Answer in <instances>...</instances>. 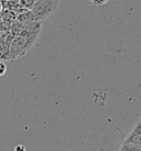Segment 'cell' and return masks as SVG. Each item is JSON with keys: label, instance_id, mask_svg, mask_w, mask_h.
<instances>
[{"label": "cell", "instance_id": "6", "mask_svg": "<svg viewBox=\"0 0 141 151\" xmlns=\"http://www.w3.org/2000/svg\"><path fill=\"white\" fill-rule=\"evenodd\" d=\"M119 151H141V149H137V148L130 147V146H127V145H121Z\"/></svg>", "mask_w": 141, "mask_h": 151}, {"label": "cell", "instance_id": "2", "mask_svg": "<svg viewBox=\"0 0 141 151\" xmlns=\"http://www.w3.org/2000/svg\"><path fill=\"white\" fill-rule=\"evenodd\" d=\"M58 4L60 0H37L30 10L39 18L40 21H44L56 10Z\"/></svg>", "mask_w": 141, "mask_h": 151}, {"label": "cell", "instance_id": "7", "mask_svg": "<svg viewBox=\"0 0 141 151\" xmlns=\"http://www.w3.org/2000/svg\"><path fill=\"white\" fill-rule=\"evenodd\" d=\"M7 72V65L4 64V61H0V76H4Z\"/></svg>", "mask_w": 141, "mask_h": 151}, {"label": "cell", "instance_id": "12", "mask_svg": "<svg viewBox=\"0 0 141 151\" xmlns=\"http://www.w3.org/2000/svg\"><path fill=\"white\" fill-rule=\"evenodd\" d=\"M4 1H7V0H4Z\"/></svg>", "mask_w": 141, "mask_h": 151}, {"label": "cell", "instance_id": "4", "mask_svg": "<svg viewBox=\"0 0 141 151\" xmlns=\"http://www.w3.org/2000/svg\"><path fill=\"white\" fill-rule=\"evenodd\" d=\"M12 39L13 35L10 30L0 32V61L9 60V50Z\"/></svg>", "mask_w": 141, "mask_h": 151}, {"label": "cell", "instance_id": "3", "mask_svg": "<svg viewBox=\"0 0 141 151\" xmlns=\"http://www.w3.org/2000/svg\"><path fill=\"white\" fill-rule=\"evenodd\" d=\"M124 145L130 146V147L141 149V120L138 119L136 125L133 126L130 134L127 136V138L124 140Z\"/></svg>", "mask_w": 141, "mask_h": 151}, {"label": "cell", "instance_id": "1", "mask_svg": "<svg viewBox=\"0 0 141 151\" xmlns=\"http://www.w3.org/2000/svg\"><path fill=\"white\" fill-rule=\"evenodd\" d=\"M37 38L39 35L13 37L11 44H10V50H9V60H17L25 55V53L37 42Z\"/></svg>", "mask_w": 141, "mask_h": 151}, {"label": "cell", "instance_id": "9", "mask_svg": "<svg viewBox=\"0 0 141 151\" xmlns=\"http://www.w3.org/2000/svg\"><path fill=\"white\" fill-rule=\"evenodd\" d=\"M14 151H27V149H25V147L23 145H18L14 148Z\"/></svg>", "mask_w": 141, "mask_h": 151}, {"label": "cell", "instance_id": "8", "mask_svg": "<svg viewBox=\"0 0 141 151\" xmlns=\"http://www.w3.org/2000/svg\"><path fill=\"white\" fill-rule=\"evenodd\" d=\"M89 1L95 6H103V4H107L109 0H89Z\"/></svg>", "mask_w": 141, "mask_h": 151}, {"label": "cell", "instance_id": "11", "mask_svg": "<svg viewBox=\"0 0 141 151\" xmlns=\"http://www.w3.org/2000/svg\"><path fill=\"white\" fill-rule=\"evenodd\" d=\"M17 1H20V0H17Z\"/></svg>", "mask_w": 141, "mask_h": 151}, {"label": "cell", "instance_id": "10", "mask_svg": "<svg viewBox=\"0 0 141 151\" xmlns=\"http://www.w3.org/2000/svg\"><path fill=\"white\" fill-rule=\"evenodd\" d=\"M0 11H1V2H0Z\"/></svg>", "mask_w": 141, "mask_h": 151}, {"label": "cell", "instance_id": "5", "mask_svg": "<svg viewBox=\"0 0 141 151\" xmlns=\"http://www.w3.org/2000/svg\"><path fill=\"white\" fill-rule=\"evenodd\" d=\"M16 21L21 22V23H29V22H39V18L34 14L31 10H27L25 9L23 12L19 13L17 16V20ZM42 22V21H40Z\"/></svg>", "mask_w": 141, "mask_h": 151}]
</instances>
